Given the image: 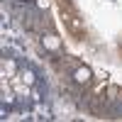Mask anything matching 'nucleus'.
Returning <instances> with one entry per match:
<instances>
[{"label": "nucleus", "instance_id": "nucleus-1", "mask_svg": "<svg viewBox=\"0 0 122 122\" xmlns=\"http://www.w3.org/2000/svg\"><path fill=\"white\" fill-rule=\"evenodd\" d=\"M76 81H78V83L90 81V68H78V71H76Z\"/></svg>", "mask_w": 122, "mask_h": 122}, {"label": "nucleus", "instance_id": "nucleus-2", "mask_svg": "<svg viewBox=\"0 0 122 122\" xmlns=\"http://www.w3.org/2000/svg\"><path fill=\"white\" fill-rule=\"evenodd\" d=\"M37 3H39V7H46V5H49V0H37Z\"/></svg>", "mask_w": 122, "mask_h": 122}]
</instances>
